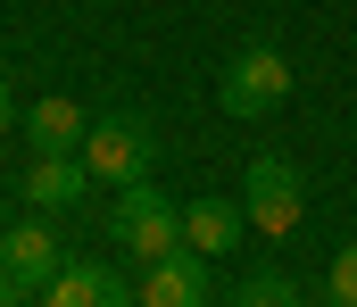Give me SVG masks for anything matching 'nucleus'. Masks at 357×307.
<instances>
[{
  "label": "nucleus",
  "mask_w": 357,
  "mask_h": 307,
  "mask_svg": "<svg viewBox=\"0 0 357 307\" xmlns=\"http://www.w3.org/2000/svg\"><path fill=\"white\" fill-rule=\"evenodd\" d=\"M199 299H208V258H199V249L150 258V274H142V307H199Z\"/></svg>",
  "instance_id": "nucleus-6"
},
{
  "label": "nucleus",
  "mask_w": 357,
  "mask_h": 307,
  "mask_svg": "<svg viewBox=\"0 0 357 307\" xmlns=\"http://www.w3.org/2000/svg\"><path fill=\"white\" fill-rule=\"evenodd\" d=\"M324 291H333V307H357V241L333 258V274H324Z\"/></svg>",
  "instance_id": "nucleus-12"
},
{
  "label": "nucleus",
  "mask_w": 357,
  "mask_h": 307,
  "mask_svg": "<svg viewBox=\"0 0 357 307\" xmlns=\"http://www.w3.org/2000/svg\"><path fill=\"white\" fill-rule=\"evenodd\" d=\"M8 125H17V92L0 84V141H8Z\"/></svg>",
  "instance_id": "nucleus-14"
},
{
  "label": "nucleus",
  "mask_w": 357,
  "mask_h": 307,
  "mask_svg": "<svg viewBox=\"0 0 357 307\" xmlns=\"http://www.w3.org/2000/svg\"><path fill=\"white\" fill-rule=\"evenodd\" d=\"M84 133H91V116L75 100H33V108H25V141H33V158H84Z\"/></svg>",
  "instance_id": "nucleus-7"
},
{
  "label": "nucleus",
  "mask_w": 357,
  "mask_h": 307,
  "mask_svg": "<svg viewBox=\"0 0 357 307\" xmlns=\"http://www.w3.org/2000/svg\"><path fill=\"white\" fill-rule=\"evenodd\" d=\"M42 307H142V291L116 283L108 266H59L42 283Z\"/></svg>",
  "instance_id": "nucleus-5"
},
{
  "label": "nucleus",
  "mask_w": 357,
  "mask_h": 307,
  "mask_svg": "<svg viewBox=\"0 0 357 307\" xmlns=\"http://www.w3.org/2000/svg\"><path fill=\"white\" fill-rule=\"evenodd\" d=\"M225 116H274V108L291 100V58L274 50V42H250L233 67H225Z\"/></svg>",
  "instance_id": "nucleus-3"
},
{
  "label": "nucleus",
  "mask_w": 357,
  "mask_h": 307,
  "mask_svg": "<svg viewBox=\"0 0 357 307\" xmlns=\"http://www.w3.org/2000/svg\"><path fill=\"white\" fill-rule=\"evenodd\" d=\"M250 233H266V241H291L299 233V216H307V183H299V166L291 158H258L250 166Z\"/></svg>",
  "instance_id": "nucleus-4"
},
{
  "label": "nucleus",
  "mask_w": 357,
  "mask_h": 307,
  "mask_svg": "<svg viewBox=\"0 0 357 307\" xmlns=\"http://www.w3.org/2000/svg\"><path fill=\"white\" fill-rule=\"evenodd\" d=\"M25 291H33V283H25V274H8V266H0V307H25Z\"/></svg>",
  "instance_id": "nucleus-13"
},
{
  "label": "nucleus",
  "mask_w": 357,
  "mask_h": 307,
  "mask_svg": "<svg viewBox=\"0 0 357 307\" xmlns=\"http://www.w3.org/2000/svg\"><path fill=\"white\" fill-rule=\"evenodd\" d=\"M225 307H299V291H291L282 274H250V283H241Z\"/></svg>",
  "instance_id": "nucleus-11"
},
{
  "label": "nucleus",
  "mask_w": 357,
  "mask_h": 307,
  "mask_svg": "<svg viewBox=\"0 0 357 307\" xmlns=\"http://www.w3.org/2000/svg\"><path fill=\"white\" fill-rule=\"evenodd\" d=\"M241 224H250V207L199 200V207H183V249H199V258H225V249L241 241Z\"/></svg>",
  "instance_id": "nucleus-9"
},
{
  "label": "nucleus",
  "mask_w": 357,
  "mask_h": 307,
  "mask_svg": "<svg viewBox=\"0 0 357 307\" xmlns=\"http://www.w3.org/2000/svg\"><path fill=\"white\" fill-rule=\"evenodd\" d=\"M150 158H158V141H150V125L142 116H91V133H84V166H91V183H142L150 175Z\"/></svg>",
  "instance_id": "nucleus-2"
},
{
  "label": "nucleus",
  "mask_w": 357,
  "mask_h": 307,
  "mask_svg": "<svg viewBox=\"0 0 357 307\" xmlns=\"http://www.w3.org/2000/svg\"><path fill=\"white\" fill-rule=\"evenodd\" d=\"M0 266L25 274V283L42 291V283L59 274V241H50V224H8V233H0Z\"/></svg>",
  "instance_id": "nucleus-8"
},
{
  "label": "nucleus",
  "mask_w": 357,
  "mask_h": 307,
  "mask_svg": "<svg viewBox=\"0 0 357 307\" xmlns=\"http://www.w3.org/2000/svg\"><path fill=\"white\" fill-rule=\"evenodd\" d=\"M108 224H116V241H125L142 266H150V258H175V249H183V207L167 200L150 175L116 191V216H108Z\"/></svg>",
  "instance_id": "nucleus-1"
},
{
  "label": "nucleus",
  "mask_w": 357,
  "mask_h": 307,
  "mask_svg": "<svg viewBox=\"0 0 357 307\" xmlns=\"http://www.w3.org/2000/svg\"><path fill=\"white\" fill-rule=\"evenodd\" d=\"M84 183H91V166H84V158H33V166H25V200H33V207H50V216L84 200Z\"/></svg>",
  "instance_id": "nucleus-10"
}]
</instances>
